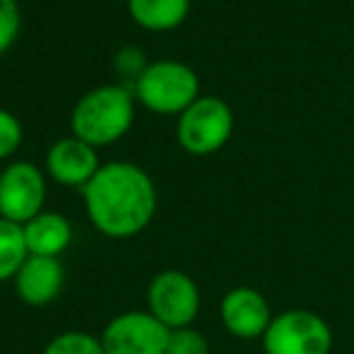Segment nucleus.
<instances>
[{"label": "nucleus", "mask_w": 354, "mask_h": 354, "mask_svg": "<svg viewBox=\"0 0 354 354\" xmlns=\"http://www.w3.org/2000/svg\"><path fill=\"white\" fill-rule=\"evenodd\" d=\"M80 194L88 221L112 241H127L143 233L158 209L153 177L131 160L102 162Z\"/></svg>", "instance_id": "obj_1"}, {"label": "nucleus", "mask_w": 354, "mask_h": 354, "mask_svg": "<svg viewBox=\"0 0 354 354\" xmlns=\"http://www.w3.org/2000/svg\"><path fill=\"white\" fill-rule=\"evenodd\" d=\"M136 119V97L122 83H107L88 90L71 109V133L93 148H107L122 141Z\"/></svg>", "instance_id": "obj_2"}, {"label": "nucleus", "mask_w": 354, "mask_h": 354, "mask_svg": "<svg viewBox=\"0 0 354 354\" xmlns=\"http://www.w3.org/2000/svg\"><path fill=\"white\" fill-rule=\"evenodd\" d=\"M131 93L143 109L158 117H180L202 95V83L192 66L175 59L148 61L131 85Z\"/></svg>", "instance_id": "obj_3"}, {"label": "nucleus", "mask_w": 354, "mask_h": 354, "mask_svg": "<svg viewBox=\"0 0 354 354\" xmlns=\"http://www.w3.org/2000/svg\"><path fill=\"white\" fill-rule=\"evenodd\" d=\"M236 114L231 104L218 95H199L177 117V143L194 158H209L218 153L233 136Z\"/></svg>", "instance_id": "obj_4"}, {"label": "nucleus", "mask_w": 354, "mask_h": 354, "mask_svg": "<svg viewBox=\"0 0 354 354\" xmlns=\"http://www.w3.org/2000/svg\"><path fill=\"white\" fill-rule=\"evenodd\" d=\"M262 349L265 354H330L333 330L313 310L291 308L272 318Z\"/></svg>", "instance_id": "obj_5"}, {"label": "nucleus", "mask_w": 354, "mask_h": 354, "mask_svg": "<svg viewBox=\"0 0 354 354\" xmlns=\"http://www.w3.org/2000/svg\"><path fill=\"white\" fill-rule=\"evenodd\" d=\"M148 313H153L165 328H187L197 320L202 308L199 286L187 272L162 270L151 279L146 291Z\"/></svg>", "instance_id": "obj_6"}, {"label": "nucleus", "mask_w": 354, "mask_h": 354, "mask_svg": "<svg viewBox=\"0 0 354 354\" xmlns=\"http://www.w3.org/2000/svg\"><path fill=\"white\" fill-rule=\"evenodd\" d=\"M46 172L30 160H12L0 170V218L25 226L44 212Z\"/></svg>", "instance_id": "obj_7"}, {"label": "nucleus", "mask_w": 354, "mask_h": 354, "mask_svg": "<svg viewBox=\"0 0 354 354\" xmlns=\"http://www.w3.org/2000/svg\"><path fill=\"white\" fill-rule=\"evenodd\" d=\"M170 328L148 310H127L104 325L102 347L107 354H165Z\"/></svg>", "instance_id": "obj_8"}, {"label": "nucleus", "mask_w": 354, "mask_h": 354, "mask_svg": "<svg viewBox=\"0 0 354 354\" xmlns=\"http://www.w3.org/2000/svg\"><path fill=\"white\" fill-rule=\"evenodd\" d=\"M100 165L102 162H100L97 148L75 138L73 133L51 143L44 158L46 177L71 189H83L100 170Z\"/></svg>", "instance_id": "obj_9"}, {"label": "nucleus", "mask_w": 354, "mask_h": 354, "mask_svg": "<svg viewBox=\"0 0 354 354\" xmlns=\"http://www.w3.org/2000/svg\"><path fill=\"white\" fill-rule=\"evenodd\" d=\"M221 323L238 339H262L272 323L270 301L252 286H236L226 291L218 306Z\"/></svg>", "instance_id": "obj_10"}, {"label": "nucleus", "mask_w": 354, "mask_h": 354, "mask_svg": "<svg viewBox=\"0 0 354 354\" xmlns=\"http://www.w3.org/2000/svg\"><path fill=\"white\" fill-rule=\"evenodd\" d=\"M12 284H15V294L20 296L22 304L32 306V308H44V306L54 304L64 291V262H61V257L27 255Z\"/></svg>", "instance_id": "obj_11"}, {"label": "nucleus", "mask_w": 354, "mask_h": 354, "mask_svg": "<svg viewBox=\"0 0 354 354\" xmlns=\"http://www.w3.org/2000/svg\"><path fill=\"white\" fill-rule=\"evenodd\" d=\"M30 255L41 257H61L73 243V226L59 212H41L22 226Z\"/></svg>", "instance_id": "obj_12"}, {"label": "nucleus", "mask_w": 354, "mask_h": 354, "mask_svg": "<svg viewBox=\"0 0 354 354\" xmlns=\"http://www.w3.org/2000/svg\"><path fill=\"white\" fill-rule=\"evenodd\" d=\"M192 0H127V12L146 32H172L189 17Z\"/></svg>", "instance_id": "obj_13"}, {"label": "nucleus", "mask_w": 354, "mask_h": 354, "mask_svg": "<svg viewBox=\"0 0 354 354\" xmlns=\"http://www.w3.org/2000/svg\"><path fill=\"white\" fill-rule=\"evenodd\" d=\"M27 243L20 223L0 218V284L15 279L17 270L27 260Z\"/></svg>", "instance_id": "obj_14"}, {"label": "nucleus", "mask_w": 354, "mask_h": 354, "mask_svg": "<svg viewBox=\"0 0 354 354\" xmlns=\"http://www.w3.org/2000/svg\"><path fill=\"white\" fill-rule=\"evenodd\" d=\"M41 354H107L102 347V339L85 330H68L49 339Z\"/></svg>", "instance_id": "obj_15"}, {"label": "nucleus", "mask_w": 354, "mask_h": 354, "mask_svg": "<svg viewBox=\"0 0 354 354\" xmlns=\"http://www.w3.org/2000/svg\"><path fill=\"white\" fill-rule=\"evenodd\" d=\"M22 141H25V129L17 114L0 107V162L10 160L22 148Z\"/></svg>", "instance_id": "obj_16"}, {"label": "nucleus", "mask_w": 354, "mask_h": 354, "mask_svg": "<svg viewBox=\"0 0 354 354\" xmlns=\"http://www.w3.org/2000/svg\"><path fill=\"white\" fill-rule=\"evenodd\" d=\"M165 354H209V339L202 330L192 328H175L170 330Z\"/></svg>", "instance_id": "obj_17"}, {"label": "nucleus", "mask_w": 354, "mask_h": 354, "mask_svg": "<svg viewBox=\"0 0 354 354\" xmlns=\"http://www.w3.org/2000/svg\"><path fill=\"white\" fill-rule=\"evenodd\" d=\"M22 30V12L17 0H0V56H6Z\"/></svg>", "instance_id": "obj_18"}, {"label": "nucleus", "mask_w": 354, "mask_h": 354, "mask_svg": "<svg viewBox=\"0 0 354 354\" xmlns=\"http://www.w3.org/2000/svg\"><path fill=\"white\" fill-rule=\"evenodd\" d=\"M146 66H148V61L143 59V51L138 49V46H124V49L114 56V68L119 71L122 78H129L131 83L141 75V71L146 68Z\"/></svg>", "instance_id": "obj_19"}]
</instances>
